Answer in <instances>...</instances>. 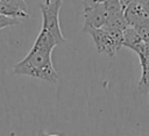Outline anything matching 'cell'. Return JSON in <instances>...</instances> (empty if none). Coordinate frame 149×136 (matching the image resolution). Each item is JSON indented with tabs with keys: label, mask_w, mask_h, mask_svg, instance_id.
I'll list each match as a JSON object with an SVG mask.
<instances>
[{
	"label": "cell",
	"mask_w": 149,
	"mask_h": 136,
	"mask_svg": "<svg viewBox=\"0 0 149 136\" xmlns=\"http://www.w3.org/2000/svg\"><path fill=\"white\" fill-rule=\"evenodd\" d=\"M56 45L58 44L55 37L49 31L41 29L29 53L13 66V72L19 76H29L56 84L59 76L51 60V52Z\"/></svg>",
	"instance_id": "obj_1"
},
{
	"label": "cell",
	"mask_w": 149,
	"mask_h": 136,
	"mask_svg": "<svg viewBox=\"0 0 149 136\" xmlns=\"http://www.w3.org/2000/svg\"><path fill=\"white\" fill-rule=\"evenodd\" d=\"M63 0H42L40 3L43 24L42 29L49 31L56 40L57 44L66 43V38L63 36L59 23V9Z\"/></svg>",
	"instance_id": "obj_2"
},
{
	"label": "cell",
	"mask_w": 149,
	"mask_h": 136,
	"mask_svg": "<svg viewBox=\"0 0 149 136\" xmlns=\"http://www.w3.org/2000/svg\"><path fill=\"white\" fill-rule=\"evenodd\" d=\"M84 33H88L92 36L94 45L99 53L107 55L111 58H114L116 51L122 46L121 41L112 36L104 28H88Z\"/></svg>",
	"instance_id": "obj_3"
},
{
	"label": "cell",
	"mask_w": 149,
	"mask_h": 136,
	"mask_svg": "<svg viewBox=\"0 0 149 136\" xmlns=\"http://www.w3.org/2000/svg\"><path fill=\"white\" fill-rule=\"evenodd\" d=\"M107 19L108 13L105 1H84V27L81 29L83 33L88 28H102L107 22Z\"/></svg>",
	"instance_id": "obj_4"
},
{
	"label": "cell",
	"mask_w": 149,
	"mask_h": 136,
	"mask_svg": "<svg viewBox=\"0 0 149 136\" xmlns=\"http://www.w3.org/2000/svg\"><path fill=\"white\" fill-rule=\"evenodd\" d=\"M146 42L142 40V37L139 35L136 29L132 26H128L123 31L122 37V46H126L130 50H133L137 56L143 52Z\"/></svg>",
	"instance_id": "obj_5"
},
{
	"label": "cell",
	"mask_w": 149,
	"mask_h": 136,
	"mask_svg": "<svg viewBox=\"0 0 149 136\" xmlns=\"http://www.w3.org/2000/svg\"><path fill=\"white\" fill-rule=\"evenodd\" d=\"M123 13H125V17L129 26H134L135 23H137L139 21H141L148 16L144 7L142 6V3L139 0L129 3L123 9Z\"/></svg>",
	"instance_id": "obj_6"
},
{
	"label": "cell",
	"mask_w": 149,
	"mask_h": 136,
	"mask_svg": "<svg viewBox=\"0 0 149 136\" xmlns=\"http://www.w3.org/2000/svg\"><path fill=\"white\" fill-rule=\"evenodd\" d=\"M140 58V64H141V79L139 81L137 88L142 93H149V62L144 57H139Z\"/></svg>",
	"instance_id": "obj_7"
},
{
	"label": "cell",
	"mask_w": 149,
	"mask_h": 136,
	"mask_svg": "<svg viewBox=\"0 0 149 136\" xmlns=\"http://www.w3.org/2000/svg\"><path fill=\"white\" fill-rule=\"evenodd\" d=\"M0 14H3L6 16L10 17H16V19H22V17H28V12H23L21 9L14 8L3 1L0 0Z\"/></svg>",
	"instance_id": "obj_8"
},
{
	"label": "cell",
	"mask_w": 149,
	"mask_h": 136,
	"mask_svg": "<svg viewBox=\"0 0 149 136\" xmlns=\"http://www.w3.org/2000/svg\"><path fill=\"white\" fill-rule=\"evenodd\" d=\"M132 27L136 29V31L139 33V35L142 37V40L146 43H149V16L144 17L143 20L139 21Z\"/></svg>",
	"instance_id": "obj_9"
},
{
	"label": "cell",
	"mask_w": 149,
	"mask_h": 136,
	"mask_svg": "<svg viewBox=\"0 0 149 136\" xmlns=\"http://www.w3.org/2000/svg\"><path fill=\"white\" fill-rule=\"evenodd\" d=\"M3 1L5 3L14 7V8H17V9H21L23 12H28L27 9V5H26V1L24 0H1Z\"/></svg>",
	"instance_id": "obj_10"
},
{
	"label": "cell",
	"mask_w": 149,
	"mask_h": 136,
	"mask_svg": "<svg viewBox=\"0 0 149 136\" xmlns=\"http://www.w3.org/2000/svg\"><path fill=\"white\" fill-rule=\"evenodd\" d=\"M134 1H136V0H120V2H121V5H122V7H123V9L129 5V3H132V2H134Z\"/></svg>",
	"instance_id": "obj_11"
},
{
	"label": "cell",
	"mask_w": 149,
	"mask_h": 136,
	"mask_svg": "<svg viewBox=\"0 0 149 136\" xmlns=\"http://www.w3.org/2000/svg\"><path fill=\"white\" fill-rule=\"evenodd\" d=\"M92 1H95V2H102V1H105V0H92Z\"/></svg>",
	"instance_id": "obj_12"
}]
</instances>
